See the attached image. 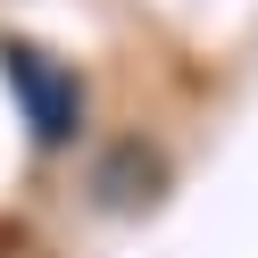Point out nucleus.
Returning <instances> with one entry per match:
<instances>
[{"label": "nucleus", "mask_w": 258, "mask_h": 258, "mask_svg": "<svg viewBox=\"0 0 258 258\" xmlns=\"http://www.w3.org/2000/svg\"><path fill=\"white\" fill-rule=\"evenodd\" d=\"M0 75H9V92H17V108H25V125H34L42 150L75 142V125H84V84H75V67H58V58L34 50V42H0Z\"/></svg>", "instance_id": "obj_1"}, {"label": "nucleus", "mask_w": 258, "mask_h": 258, "mask_svg": "<svg viewBox=\"0 0 258 258\" xmlns=\"http://www.w3.org/2000/svg\"><path fill=\"white\" fill-rule=\"evenodd\" d=\"M150 183H158V158L142 150V142H117V150L100 158V200H108V208H134V200H150Z\"/></svg>", "instance_id": "obj_2"}]
</instances>
